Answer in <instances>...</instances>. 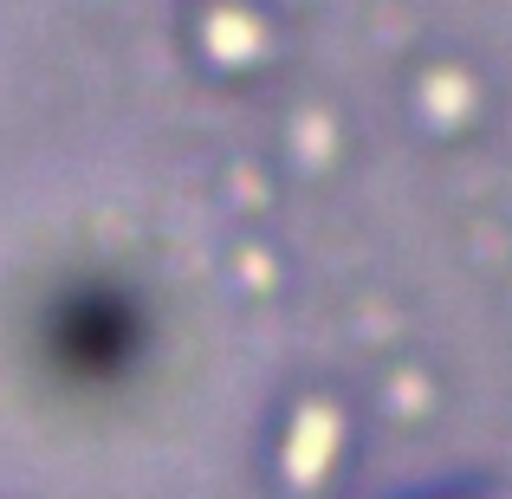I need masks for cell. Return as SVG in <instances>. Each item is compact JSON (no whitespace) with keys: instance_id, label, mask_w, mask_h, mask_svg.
Returning a JSON list of instances; mask_svg holds the SVG:
<instances>
[{"instance_id":"6da1fadb","label":"cell","mask_w":512,"mask_h":499,"mask_svg":"<svg viewBox=\"0 0 512 499\" xmlns=\"http://www.w3.org/2000/svg\"><path fill=\"white\" fill-rule=\"evenodd\" d=\"M13 376L65 454H137L195 415L214 318L163 227L65 221L7 318Z\"/></svg>"}]
</instances>
